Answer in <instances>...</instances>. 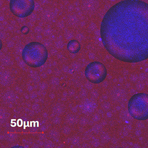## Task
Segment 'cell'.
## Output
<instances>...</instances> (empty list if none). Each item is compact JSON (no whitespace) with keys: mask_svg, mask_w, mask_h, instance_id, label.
I'll return each mask as SVG.
<instances>
[{"mask_svg":"<svg viewBox=\"0 0 148 148\" xmlns=\"http://www.w3.org/2000/svg\"><path fill=\"white\" fill-rule=\"evenodd\" d=\"M103 45L113 58L125 63L148 59V4L124 0L106 13L100 27Z\"/></svg>","mask_w":148,"mask_h":148,"instance_id":"6da1fadb","label":"cell"},{"mask_svg":"<svg viewBox=\"0 0 148 148\" xmlns=\"http://www.w3.org/2000/svg\"><path fill=\"white\" fill-rule=\"evenodd\" d=\"M22 57L28 66L32 68H39L46 62L48 58V50L41 43L31 42L24 47Z\"/></svg>","mask_w":148,"mask_h":148,"instance_id":"7a4b0ae2","label":"cell"},{"mask_svg":"<svg viewBox=\"0 0 148 148\" xmlns=\"http://www.w3.org/2000/svg\"><path fill=\"white\" fill-rule=\"evenodd\" d=\"M130 115L137 121L148 119V94L140 93L131 97L127 105Z\"/></svg>","mask_w":148,"mask_h":148,"instance_id":"3957f363","label":"cell"},{"mask_svg":"<svg viewBox=\"0 0 148 148\" xmlns=\"http://www.w3.org/2000/svg\"><path fill=\"white\" fill-rule=\"evenodd\" d=\"M107 75L106 66L100 62L94 61L87 65L85 70L86 78L91 83L99 84L103 82Z\"/></svg>","mask_w":148,"mask_h":148,"instance_id":"277c9868","label":"cell"},{"mask_svg":"<svg viewBox=\"0 0 148 148\" xmlns=\"http://www.w3.org/2000/svg\"><path fill=\"white\" fill-rule=\"evenodd\" d=\"M10 9L14 16L24 18L31 15L35 8L34 0H10Z\"/></svg>","mask_w":148,"mask_h":148,"instance_id":"5b68a950","label":"cell"},{"mask_svg":"<svg viewBox=\"0 0 148 148\" xmlns=\"http://www.w3.org/2000/svg\"><path fill=\"white\" fill-rule=\"evenodd\" d=\"M67 49L71 53L76 54L80 51L81 45L79 42L76 40H72L68 42Z\"/></svg>","mask_w":148,"mask_h":148,"instance_id":"8992f818","label":"cell"},{"mask_svg":"<svg viewBox=\"0 0 148 148\" xmlns=\"http://www.w3.org/2000/svg\"><path fill=\"white\" fill-rule=\"evenodd\" d=\"M20 31L24 35H27L29 32V28L27 26H23L20 29Z\"/></svg>","mask_w":148,"mask_h":148,"instance_id":"52a82bcc","label":"cell"}]
</instances>
